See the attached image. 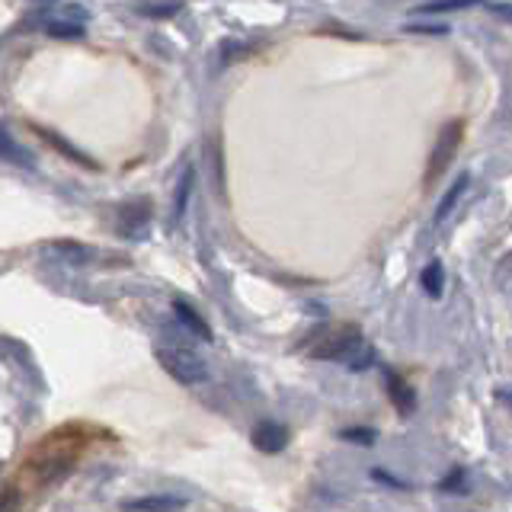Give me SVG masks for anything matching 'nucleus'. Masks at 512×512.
<instances>
[{"instance_id": "1", "label": "nucleus", "mask_w": 512, "mask_h": 512, "mask_svg": "<svg viewBox=\"0 0 512 512\" xmlns=\"http://www.w3.org/2000/svg\"><path fill=\"white\" fill-rule=\"evenodd\" d=\"M157 362L164 365V372L180 381V384H202L208 378V362L186 346H173V349H157Z\"/></svg>"}, {"instance_id": "2", "label": "nucleus", "mask_w": 512, "mask_h": 512, "mask_svg": "<svg viewBox=\"0 0 512 512\" xmlns=\"http://www.w3.org/2000/svg\"><path fill=\"white\" fill-rule=\"evenodd\" d=\"M461 132H464V122L461 119H452L448 122L439 138H436V148H432L429 154V167H426V183H436L439 176L448 170V164H452V157L458 154V144H461Z\"/></svg>"}, {"instance_id": "3", "label": "nucleus", "mask_w": 512, "mask_h": 512, "mask_svg": "<svg viewBox=\"0 0 512 512\" xmlns=\"http://www.w3.org/2000/svg\"><path fill=\"white\" fill-rule=\"evenodd\" d=\"M365 346L362 330L359 327H340L336 333L324 336V343L311 349L314 359H327V362H349L356 352Z\"/></svg>"}, {"instance_id": "4", "label": "nucleus", "mask_w": 512, "mask_h": 512, "mask_svg": "<svg viewBox=\"0 0 512 512\" xmlns=\"http://www.w3.org/2000/svg\"><path fill=\"white\" fill-rule=\"evenodd\" d=\"M250 439L263 455H279L282 448L288 445V429L282 423H276V420H263V423H256Z\"/></svg>"}, {"instance_id": "5", "label": "nucleus", "mask_w": 512, "mask_h": 512, "mask_svg": "<svg viewBox=\"0 0 512 512\" xmlns=\"http://www.w3.org/2000/svg\"><path fill=\"white\" fill-rule=\"evenodd\" d=\"M384 388H388V397H391V404L397 407L400 416H410L416 410V394H413V388L397 372H391V368H384Z\"/></svg>"}, {"instance_id": "6", "label": "nucleus", "mask_w": 512, "mask_h": 512, "mask_svg": "<svg viewBox=\"0 0 512 512\" xmlns=\"http://www.w3.org/2000/svg\"><path fill=\"white\" fill-rule=\"evenodd\" d=\"M151 224V199H135L122 208V231L128 237H144Z\"/></svg>"}, {"instance_id": "7", "label": "nucleus", "mask_w": 512, "mask_h": 512, "mask_svg": "<svg viewBox=\"0 0 512 512\" xmlns=\"http://www.w3.org/2000/svg\"><path fill=\"white\" fill-rule=\"evenodd\" d=\"M71 471H74V455H52L36 464L39 484H58V480H64Z\"/></svg>"}, {"instance_id": "8", "label": "nucleus", "mask_w": 512, "mask_h": 512, "mask_svg": "<svg viewBox=\"0 0 512 512\" xmlns=\"http://www.w3.org/2000/svg\"><path fill=\"white\" fill-rule=\"evenodd\" d=\"M45 250L58 253V260H64V263H77V266L93 260V250L77 244V240H52V244H45Z\"/></svg>"}, {"instance_id": "9", "label": "nucleus", "mask_w": 512, "mask_h": 512, "mask_svg": "<svg viewBox=\"0 0 512 512\" xmlns=\"http://www.w3.org/2000/svg\"><path fill=\"white\" fill-rule=\"evenodd\" d=\"M122 506L138 512H170V509H183L186 500H180V496H141V500H125Z\"/></svg>"}, {"instance_id": "10", "label": "nucleus", "mask_w": 512, "mask_h": 512, "mask_svg": "<svg viewBox=\"0 0 512 512\" xmlns=\"http://www.w3.org/2000/svg\"><path fill=\"white\" fill-rule=\"evenodd\" d=\"M468 186H471V176H468V173H461L458 180L445 189V196H442V202H439V208H436V224H442L448 215L455 212V205H458V199L464 196V192H468Z\"/></svg>"}, {"instance_id": "11", "label": "nucleus", "mask_w": 512, "mask_h": 512, "mask_svg": "<svg viewBox=\"0 0 512 512\" xmlns=\"http://www.w3.org/2000/svg\"><path fill=\"white\" fill-rule=\"evenodd\" d=\"M192 186H196V170L186 167L183 176L176 180V196H173V221L180 224L183 215H186V208H189V196H192Z\"/></svg>"}, {"instance_id": "12", "label": "nucleus", "mask_w": 512, "mask_h": 512, "mask_svg": "<svg viewBox=\"0 0 512 512\" xmlns=\"http://www.w3.org/2000/svg\"><path fill=\"white\" fill-rule=\"evenodd\" d=\"M36 132H39V138L42 141H48V144H52V148H58L64 157H68V160H74V164H80V167H87V170H93L96 164H93V160L84 154V151H77L74 148V144H68V141H64L61 135H55V132H48V128H36Z\"/></svg>"}, {"instance_id": "13", "label": "nucleus", "mask_w": 512, "mask_h": 512, "mask_svg": "<svg viewBox=\"0 0 512 512\" xmlns=\"http://www.w3.org/2000/svg\"><path fill=\"white\" fill-rule=\"evenodd\" d=\"M173 314L180 317L183 324H186V327H189L192 333H196V336H202V340H212V327H208L205 320H202V317H199L196 311H192L186 301H180V298H176V301H173Z\"/></svg>"}, {"instance_id": "14", "label": "nucleus", "mask_w": 512, "mask_h": 512, "mask_svg": "<svg viewBox=\"0 0 512 512\" xmlns=\"http://www.w3.org/2000/svg\"><path fill=\"white\" fill-rule=\"evenodd\" d=\"M0 157L10 160V164H23V167H32V157L26 148H20V141H13V135L7 128H0Z\"/></svg>"}, {"instance_id": "15", "label": "nucleus", "mask_w": 512, "mask_h": 512, "mask_svg": "<svg viewBox=\"0 0 512 512\" xmlns=\"http://www.w3.org/2000/svg\"><path fill=\"white\" fill-rule=\"evenodd\" d=\"M42 29L52 39H84V23H71V20H45Z\"/></svg>"}, {"instance_id": "16", "label": "nucleus", "mask_w": 512, "mask_h": 512, "mask_svg": "<svg viewBox=\"0 0 512 512\" xmlns=\"http://www.w3.org/2000/svg\"><path fill=\"white\" fill-rule=\"evenodd\" d=\"M420 285H423V292H426L429 298H439V295H442V285H445V269H442V263H439V260H436V263H429V266L423 269Z\"/></svg>"}, {"instance_id": "17", "label": "nucleus", "mask_w": 512, "mask_h": 512, "mask_svg": "<svg viewBox=\"0 0 512 512\" xmlns=\"http://www.w3.org/2000/svg\"><path fill=\"white\" fill-rule=\"evenodd\" d=\"M477 4H484V0H432V4H420L416 7V13H452V10H468V7H477Z\"/></svg>"}, {"instance_id": "18", "label": "nucleus", "mask_w": 512, "mask_h": 512, "mask_svg": "<svg viewBox=\"0 0 512 512\" xmlns=\"http://www.w3.org/2000/svg\"><path fill=\"white\" fill-rule=\"evenodd\" d=\"M180 10H183V0H157V4L138 7V13L151 16V20H167V16H176Z\"/></svg>"}, {"instance_id": "19", "label": "nucleus", "mask_w": 512, "mask_h": 512, "mask_svg": "<svg viewBox=\"0 0 512 512\" xmlns=\"http://www.w3.org/2000/svg\"><path fill=\"white\" fill-rule=\"evenodd\" d=\"M439 493H464L468 490V474H464V468H455V471H448L439 484H436Z\"/></svg>"}, {"instance_id": "20", "label": "nucleus", "mask_w": 512, "mask_h": 512, "mask_svg": "<svg viewBox=\"0 0 512 512\" xmlns=\"http://www.w3.org/2000/svg\"><path fill=\"white\" fill-rule=\"evenodd\" d=\"M340 439L352 442V445H375L378 439V432L372 426H352V429H343L340 432Z\"/></svg>"}, {"instance_id": "21", "label": "nucleus", "mask_w": 512, "mask_h": 512, "mask_svg": "<svg viewBox=\"0 0 512 512\" xmlns=\"http://www.w3.org/2000/svg\"><path fill=\"white\" fill-rule=\"evenodd\" d=\"M404 32H416V36H448L452 26H445V23H407Z\"/></svg>"}, {"instance_id": "22", "label": "nucleus", "mask_w": 512, "mask_h": 512, "mask_svg": "<svg viewBox=\"0 0 512 512\" xmlns=\"http://www.w3.org/2000/svg\"><path fill=\"white\" fill-rule=\"evenodd\" d=\"M490 13H496L500 20H506V23H512V4H506V0H490V4H484Z\"/></svg>"}, {"instance_id": "23", "label": "nucleus", "mask_w": 512, "mask_h": 512, "mask_svg": "<svg viewBox=\"0 0 512 512\" xmlns=\"http://www.w3.org/2000/svg\"><path fill=\"white\" fill-rule=\"evenodd\" d=\"M372 477L378 480V484H388V487H394V490H407V484H404V480H397L394 474L381 471V468H375V471H372Z\"/></svg>"}, {"instance_id": "24", "label": "nucleus", "mask_w": 512, "mask_h": 512, "mask_svg": "<svg viewBox=\"0 0 512 512\" xmlns=\"http://www.w3.org/2000/svg\"><path fill=\"white\" fill-rule=\"evenodd\" d=\"M496 397H500L503 404H509V407H512V391H509V388H500V391H496Z\"/></svg>"}]
</instances>
